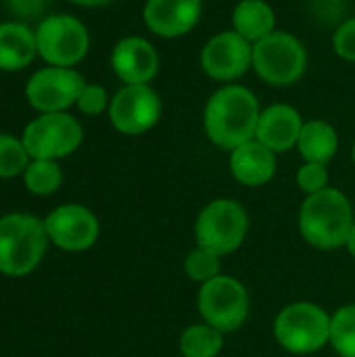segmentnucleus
<instances>
[{
    "label": "nucleus",
    "mask_w": 355,
    "mask_h": 357,
    "mask_svg": "<svg viewBox=\"0 0 355 357\" xmlns=\"http://www.w3.org/2000/svg\"><path fill=\"white\" fill-rule=\"evenodd\" d=\"M184 270H186L188 278L205 284V282H209V280L220 276V255H216V253H211L207 249L197 247L195 251L188 253Z\"/></svg>",
    "instance_id": "393cba45"
},
{
    "label": "nucleus",
    "mask_w": 355,
    "mask_h": 357,
    "mask_svg": "<svg viewBox=\"0 0 355 357\" xmlns=\"http://www.w3.org/2000/svg\"><path fill=\"white\" fill-rule=\"evenodd\" d=\"M331 345L341 357H355V305L341 307L331 318Z\"/></svg>",
    "instance_id": "5701e85b"
},
{
    "label": "nucleus",
    "mask_w": 355,
    "mask_h": 357,
    "mask_svg": "<svg viewBox=\"0 0 355 357\" xmlns=\"http://www.w3.org/2000/svg\"><path fill=\"white\" fill-rule=\"evenodd\" d=\"M109 105H111V98H109L107 90L100 84H88L86 82L75 107L80 109V113H84L88 117H96V115L109 111Z\"/></svg>",
    "instance_id": "a878e982"
},
{
    "label": "nucleus",
    "mask_w": 355,
    "mask_h": 357,
    "mask_svg": "<svg viewBox=\"0 0 355 357\" xmlns=\"http://www.w3.org/2000/svg\"><path fill=\"white\" fill-rule=\"evenodd\" d=\"M297 149L308 163L326 165L339 151L337 128L324 119H310L303 123V130L297 140Z\"/></svg>",
    "instance_id": "aec40b11"
},
{
    "label": "nucleus",
    "mask_w": 355,
    "mask_h": 357,
    "mask_svg": "<svg viewBox=\"0 0 355 357\" xmlns=\"http://www.w3.org/2000/svg\"><path fill=\"white\" fill-rule=\"evenodd\" d=\"M23 184L31 195H38V197L52 195L63 184L61 165L48 159H31L23 172Z\"/></svg>",
    "instance_id": "4be33fe9"
},
{
    "label": "nucleus",
    "mask_w": 355,
    "mask_h": 357,
    "mask_svg": "<svg viewBox=\"0 0 355 357\" xmlns=\"http://www.w3.org/2000/svg\"><path fill=\"white\" fill-rule=\"evenodd\" d=\"M230 172L245 186H264L276 174V153L253 138L230 151Z\"/></svg>",
    "instance_id": "f3484780"
},
{
    "label": "nucleus",
    "mask_w": 355,
    "mask_h": 357,
    "mask_svg": "<svg viewBox=\"0 0 355 357\" xmlns=\"http://www.w3.org/2000/svg\"><path fill=\"white\" fill-rule=\"evenodd\" d=\"M262 107L255 92L243 84H222L205 102L203 128L207 138L226 151L255 138Z\"/></svg>",
    "instance_id": "f257e3e1"
},
{
    "label": "nucleus",
    "mask_w": 355,
    "mask_h": 357,
    "mask_svg": "<svg viewBox=\"0 0 355 357\" xmlns=\"http://www.w3.org/2000/svg\"><path fill=\"white\" fill-rule=\"evenodd\" d=\"M308 69L305 44L291 31H272L268 38L253 44V71L274 88L297 84Z\"/></svg>",
    "instance_id": "20e7f679"
},
{
    "label": "nucleus",
    "mask_w": 355,
    "mask_h": 357,
    "mask_svg": "<svg viewBox=\"0 0 355 357\" xmlns=\"http://www.w3.org/2000/svg\"><path fill=\"white\" fill-rule=\"evenodd\" d=\"M69 2H73V4H77V6L92 8V6H105V4H109L111 0H69Z\"/></svg>",
    "instance_id": "c756f323"
},
{
    "label": "nucleus",
    "mask_w": 355,
    "mask_h": 357,
    "mask_svg": "<svg viewBox=\"0 0 355 357\" xmlns=\"http://www.w3.org/2000/svg\"><path fill=\"white\" fill-rule=\"evenodd\" d=\"M274 335L291 354H314L331 343V316L316 303H291L276 316Z\"/></svg>",
    "instance_id": "423d86ee"
},
{
    "label": "nucleus",
    "mask_w": 355,
    "mask_h": 357,
    "mask_svg": "<svg viewBox=\"0 0 355 357\" xmlns=\"http://www.w3.org/2000/svg\"><path fill=\"white\" fill-rule=\"evenodd\" d=\"M21 140L31 159L59 161L80 149L84 130L82 123L67 111L40 113L25 126Z\"/></svg>",
    "instance_id": "6e6552de"
},
{
    "label": "nucleus",
    "mask_w": 355,
    "mask_h": 357,
    "mask_svg": "<svg viewBox=\"0 0 355 357\" xmlns=\"http://www.w3.org/2000/svg\"><path fill=\"white\" fill-rule=\"evenodd\" d=\"M333 50L343 61L355 63V17L343 21L333 33Z\"/></svg>",
    "instance_id": "cd10ccee"
},
{
    "label": "nucleus",
    "mask_w": 355,
    "mask_h": 357,
    "mask_svg": "<svg viewBox=\"0 0 355 357\" xmlns=\"http://www.w3.org/2000/svg\"><path fill=\"white\" fill-rule=\"evenodd\" d=\"M247 228L249 218L245 207L232 199H218L199 213L195 234L201 249L222 257L243 245Z\"/></svg>",
    "instance_id": "0eeeda50"
},
{
    "label": "nucleus",
    "mask_w": 355,
    "mask_h": 357,
    "mask_svg": "<svg viewBox=\"0 0 355 357\" xmlns=\"http://www.w3.org/2000/svg\"><path fill=\"white\" fill-rule=\"evenodd\" d=\"M199 61L209 79L234 84L249 69H253V44L234 29H226L205 42Z\"/></svg>",
    "instance_id": "f8f14e48"
},
{
    "label": "nucleus",
    "mask_w": 355,
    "mask_h": 357,
    "mask_svg": "<svg viewBox=\"0 0 355 357\" xmlns=\"http://www.w3.org/2000/svg\"><path fill=\"white\" fill-rule=\"evenodd\" d=\"M232 29L257 44L276 31V13L268 0H239L232 10Z\"/></svg>",
    "instance_id": "6ab92c4d"
},
{
    "label": "nucleus",
    "mask_w": 355,
    "mask_h": 357,
    "mask_svg": "<svg viewBox=\"0 0 355 357\" xmlns=\"http://www.w3.org/2000/svg\"><path fill=\"white\" fill-rule=\"evenodd\" d=\"M301 113L287 102H276L262 109L255 140L266 144L274 153H285L297 146L299 134L303 130Z\"/></svg>",
    "instance_id": "dca6fc26"
},
{
    "label": "nucleus",
    "mask_w": 355,
    "mask_h": 357,
    "mask_svg": "<svg viewBox=\"0 0 355 357\" xmlns=\"http://www.w3.org/2000/svg\"><path fill=\"white\" fill-rule=\"evenodd\" d=\"M347 249H349V253L355 257V226L352 228V234H349V238H347V245H345Z\"/></svg>",
    "instance_id": "7c9ffc66"
},
{
    "label": "nucleus",
    "mask_w": 355,
    "mask_h": 357,
    "mask_svg": "<svg viewBox=\"0 0 355 357\" xmlns=\"http://www.w3.org/2000/svg\"><path fill=\"white\" fill-rule=\"evenodd\" d=\"M203 15V0H146L142 21L159 38L174 40L190 33Z\"/></svg>",
    "instance_id": "4468645a"
},
{
    "label": "nucleus",
    "mask_w": 355,
    "mask_h": 357,
    "mask_svg": "<svg viewBox=\"0 0 355 357\" xmlns=\"http://www.w3.org/2000/svg\"><path fill=\"white\" fill-rule=\"evenodd\" d=\"M36 46L46 65L75 67L88 54L90 33L73 15H48L36 27Z\"/></svg>",
    "instance_id": "39448f33"
},
{
    "label": "nucleus",
    "mask_w": 355,
    "mask_h": 357,
    "mask_svg": "<svg viewBox=\"0 0 355 357\" xmlns=\"http://www.w3.org/2000/svg\"><path fill=\"white\" fill-rule=\"evenodd\" d=\"M29 155L21 138L0 132V178H15L29 165Z\"/></svg>",
    "instance_id": "b1692460"
},
{
    "label": "nucleus",
    "mask_w": 355,
    "mask_h": 357,
    "mask_svg": "<svg viewBox=\"0 0 355 357\" xmlns=\"http://www.w3.org/2000/svg\"><path fill=\"white\" fill-rule=\"evenodd\" d=\"M197 303L205 324L218 328L220 333L239 331L249 316L247 289L239 280L222 274L201 287Z\"/></svg>",
    "instance_id": "1a4fd4ad"
},
{
    "label": "nucleus",
    "mask_w": 355,
    "mask_h": 357,
    "mask_svg": "<svg viewBox=\"0 0 355 357\" xmlns=\"http://www.w3.org/2000/svg\"><path fill=\"white\" fill-rule=\"evenodd\" d=\"M6 4L19 17H38L48 4V0H6Z\"/></svg>",
    "instance_id": "c85d7f7f"
},
{
    "label": "nucleus",
    "mask_w": 355,
    "mask_h": 357,
    "mask_svg": "<svg viewBox=\"0 0 355 357\" xmlns=\"http://www.w3.org/2000/svg\"><path fill=\"white\" fill-rule=\"evenodd\" d=\"M222 333L209 324H195L180 337L182 357H216L222 351Z\"/></svg>",
    "instance_id": "412c9836"
},
{
    "label": "nucleus",
    "mask_w": 355,
    "mask_h": 357,
    "mask_svg": "<svg viewBox=\"0 0 355 357\" xmlns=\"http://www.w3.org/2000/svg\"><path fill=\"white\" fill-rule=\"evenodd\" d=\"M86 86L84 75L73 67L46 65L25 84V98L38 113H63L77 105Z\"/></svg>",
    "instance_id": "9b49d317"
},
{
    "label": "nucleus",
    "mask_w": 355,
    "mask_h": 357,
    "mask_svg": "<svg viewBox=\"0 0 355 357\" xmlns=\"http://www.w3.org/2000/svg\"><path fill=\"white\" fill-rule=\"evenodd\" d=\"M354 207L337 188H324L308 195L299 211V230L303 238L318 249H339L352 234Z\"/></svg>",
    "instance_id": "f03ea898"
},
{
    "label": "nucleus",
    "mask_w": 355,
    "mask_h": 357,
    "mask_svg": "<svg viewBox=\"0 0 355 357\" xmlns=\"http://www.w3.org/2000/svg\"><path fill=\"white\" fill-rule=\"evenodd\" d=\"M36 54V29L21 21L0 23V71H21Z\"/></svg>",
    "instance_id": "a211bd4d"
},
{
    "label": "nucleus",
    "mask_w": 355,
    "mask_h": 357,
    "mask_svg": "<svg viewBox=\"0 0 355 357\" xmlns=\"http://www.w3.org/2000/svg\"><path fill=\"white\" fill-rule=\"evenodd\" d=\"M44 222L29 213H8L0 218V274L27 276L46 253Z\"/></svg>",
    "instance_id": "7ed1b4c3"
},
{
    "label": "nucleus",
    "mask_w": 355,
    "mask_h": 357,
    "mask_svg": "<svg viewBox=\"0 0 355 357\" xmlns=\"http://www.w3.org/2000/svg\"><path fill=\"white\" fill-rule=\"evenodd\" d=\"M297 186L308 192H320L324 188H328V169L322 163H303L297 172Z\"/></svg>",
    "instance_id": "bb28decb"
},
{
    "label": "nucleus",
    "mask_w": 355,
    "mask_h": 357,
    "mask_svg": "<svg viewBox=\"0 0 355 357\" xmlns=\"http://www.w3.org/2000/svg\"><path fill=\"white\" fill-rule=\"evenodd\" d=\"M111 69L123 84H151L159 73V52L142 36H126L111 50Z\"/></svg>",
    "instance_id": "2eb2a0df"
},
{
    "label": "nucleus",
    "mask_w": 355,
    "mask_h": 357,
    "mask_svg": "<svg viewBox=\"0 0 355 357\" xmlns=\"http://www.w3.org/2000/svg\"><path fill=\"white\" fill-rule=\"evenodd\" d=\"M48 241L63 251H86L98 238V220L84 205H61L44 220Z\"/></svg>",
    "instance_id": "ddd939ff"
},
{
    "label": "nucleus",
    "mask_w": 355,
    "mask_h": 357,
    "mask_svg": "<svg viewBox=\"0 0 355 357\" xmlns=\"http://www.w3.org/2000/svg\"><path fill=\"white\" fill-rule=\"evenodd\" d=\"M352 157H354V163H355V144H354V151H352Z\"/></svg>",
    "instance_id": "2f4dec72"
},
{
    "label": "nucleus",
    "mask_w": 355,
    "mask_h": 357,
    "mask_svg": "<svg viewBox=\"0 0 355 357\" xmlns=\"http://www.w3.org/2000/svg\"><path fill=\"white\" fill-rule=\"evenodd\" d=\"M161 96L151 84H123L109 105L111 126L126 136H140L161 119Z\"/></svg>",
    "instance_id": "9d476101"
}]
</instances>
